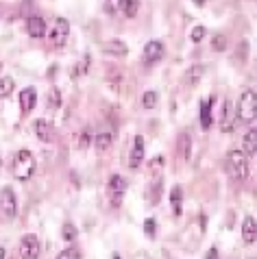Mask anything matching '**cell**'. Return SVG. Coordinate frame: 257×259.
Here are the masks:
<instances>
[{"instance_id":"obj_1","label":"cell","mask_w":257,"mask_h":259,"mask_svg":"<svg viewBox=\"0 0 257 259\" xmlns=\"http://www.w3.org/2000/svg\"><path fill=\"white\" fill-rule=\"evenodd\" d=\"M35 168H37V161H35V155L31 150H18L13 155V161H11V172L18 181H28L33 175H35Z\"/></svg>"},{"instance_id":"obj_2","label":"cell","mask_w":257,"mask_h":259,"mask_svg":"<svg viewBox=\"0 0 257 259\" xmlns=\"http://www.w3.org/2000/svg\"><path fill=\"white\" fill-rule=\"evenodd\" d=\"M225 168H227V175H229L233 181H246L248 179V157L242 153V150H229L227 153V163H225Z\"/></svg>"},{"instance_id":"obj_3","label":"cell","mask_w":257,"mask_h":259,"mask_svg":"<svg viewBox=\"0 0 257 259\" xmlns=\"http://www.w3.org/2000/svg\"><path fill=\"white\" fill-rule=\"evenodd\" d=\"M255 111H257V94H255V90L242 92L240 103H238V107H235V116H238V120L244 122V124H253L255 122Z\"/></svg>"},{"instance_id":"obj_4","label":"cell","mask_w":257,"mask_h":259,"mask_svg":"<svg viewBox=\"0 0 257 259\" xmlns=\"http://www.w3.org/2000/svg\"><path fill=\"white\" fill-rule=\"evenodd\" d=\"M126 179L120 177V175H111L109 177V183H107V198H109V205L113 209H118L124 200V194H126Z\"/></svg>"},{"instance_id":"obj_5","label":"cell","mask_w":257,"mask_h":259,"mask_svg":"<svg viewBox=\"0 0 257 259\" xmlns=\"http://www.w3.org/2000/svg\"><path fill=\"white\" fill-rule=\"evenodd\" d=\"M18 213V198H16V192L9 185H5L0 190V215L5 220H13Z\"/></svg>"},{"instance_id":"obj_6","label":"cell","mask_w":257,"mask_h":259,"mask_svg":"<svg viewBox=\"0 0 257 259\" xmlns=\"http://www.w3.org/2000/svg\"><path fill=\"white\" fill-rule=\"evenodd\" d=\"M48 37H51V44H53L55 48L66 46V41H68V37H70V22H68L66 18H57Z\"/></svg>"},{"instance_id":"obj_7","label":"cell","mask_w":257,"mask_h":259,"mask_svg":"<svg viewBox=\"0 0 257 259\" xmlns=\"http://www.w3.org/2000/svg\"><path fill=\"white\" fill-rule=\"evenodd\" d=\"M39 237L35 233H26L20 240V257L22 259H39Z\"/></svg>"},{"instance_id":"obj_8","label":"cell","mask_w":257,"mask_h":259,"mask_svg":"<svg viewBox=\"0 0 257 259\" xmlns=\"http://www.w3.org/2000/svg\"><path fill=\"white\" fill-rule=\"evenodd\" d=\"M33 133L39 138V142H44V144H53L55 138H57V128L53 122H48V120H35L33 122Z\"/></svg>"},{"instance_id":"obj_9","label":"cell","mask_w":257,"mask_h":259,"mask_svg":"<svg viewBox=\"0 0 257 259\" xmlns=\"http://www.w3.org/2000/svg\"><path fill=\"white\" fill-rule=\"evenodd\" d=\"M144 155H146V142L142 135H135L133 140V148H131V155H128V168H140L144 163Z\"/></svg>"},{"instance_id":"obj_10","label":"cell","mask_w":257,"mask_h":259,"mask_svg":"<svg viewBox=\"0 0 257 259\" xmlns=\"http://www.w3.org/2000/svg\"><path fill=\"white\" fill-rule=\"evenodd\" d=\"M233 122H235V105L231 103V98H225L223 111H220V131L231 133L233 131Z\"/></svg>"},{"instance_id":"obj_11","label":"cell","mask_w":257,"mask_h":259,"mask_svg":"<svg viewBox=\"0 0 257 259\" xmlns=\"http://www.w3.org/2000/svg\"><path fill=\"white\" fill-rule=\"evenodd\" d=\"M163 53H166V48H163L161 41H148V44L144 46V63H148V66H153V63L161 61L163 59Z\"/></svg>"},{"instance_id":"obj_12","label":"cell","mask_w":257,"mask_h":259,"mask_svg":"<svg viewBox=\"0 0 257 259\" xmlns=\"http://www.w3.org/2000/svg\"><path fill=\"white\" fill-rule=\"evenodd\" d=\"M48 31V26H46V20L44 18H39V16H31L26 20V33H28V37H33V39H41L46 35Z\"/></svg>"},{"instance_id":"obj_13","label":"cell","mask_w":257,"mask_h":259,"mask_svg":"<svg viewBox=\"0 0 257 259\" xmlns=\"http://www.w3.org/2000/svg\"><path fill=\"white\" fill-rule=\"evenodd\" d=\"M35 105H37V90L35 88H26L20 92V109H22V116H28Z\"/></svg>"},{"instance_id":"obj_14","label":"cell","mask_w":257,"mask_h":259,"mask_svg":"<svg viewBox=\"0 0 257 259\" xmlns=\"http://www.w3.org/2000/svg\"><path fill=\"white\" fill-rule=\"evenodd\" d=\"M242 240L248 246H253L257 242V222H255V215H246L244 220H242Z\"/></svg>"},{"instance_id":"obj_15","label":"cell","mask_w":257,"mask_h":259,"mask_svg":"<svg viewBox=\"0 0 257 259\" xmlns=\"http://www.w3.org/2000/svg\"><path fill=\"white\" fill-rule=\"evenodd\" d=\"M213 103H216V98H213V96L201 100V128H203V131H209L211 124H213V118H211Z\"/></svg>"},{"instance_id":"obj_16","label":"cell","mask_w":257,"mask_h":259,"mask_svg":"<svg viewBox=\"0 0 257 259\" xmlns=\"http://www.w3.org/2000/svg\"><path fill=\"white\" fill-rule=\"evenodd\" d=\"M101 50L105 55H111V57H124L128 53V46L120 39H109V41H103Z\"/></svg>"},{"instance_id":"obj_17","label":"cell","mask_w":257,"mask_h":259,"mask_svg":"<svg viewBox=\"0 0 257 259\" xmlns=\"http://www.w3.org/2000/svg\"><path fill=\"white\" fill-rule=\"evenodd\" d=\"M242 144H244V150H242V153L246 157H255V153H257V128L255 126L248 128V133L244 135Z\"/></svg>"},{"instance_id":"obj_18","label":"cell","mask_w":257,"mask_h":259,"mask_svg":"<svg viewBox=\"0 0 257 259\" xmlns=\"http://www.w3.org/2000/svg\"><path fill=\"white\" fill-rule=\"evenodd\" d=\"M170 203H173V213L181 215V211H183V190H181V185H175V188L170 190Z\"/></svg>"},{"instance_id":"obj_19","label":"cell","mask_w":257,"mask_h":259,"mask_svg":"<svg viewBox=\"0 0 257 259\" xmlns=\"http://www.w3.org/2000/svg\"><path fill=\"white\" fill-rule=\"evenodd\" d=\"M111 133H107V131H103V133H98L96 138H94V146H96V150L98 153H105V150H109V146H111Z\"/></svg>"},{"instance_id":"obj_20","label":"cell","mask_w":257,"mask_h":259,"mask_svg":"<svg viewBox=\"0 0 257 259\" xmlns=\"http://www.w3.org/2000/svg\"><path fill=\"white\" fill-rule=\"evenodd\" d=\"M118 9H122V13L126 18H135L138 16V9H140V3L138 0H120Z\"/></svg>"},{"instance_id":"obj_21","label":"cell","mask_w":257,"mask_h":259,"mask_svg":"<svg viewBox=\"0 0 257 259\" xmlns=\"http://www.w3.org/2000/svg\"><path fill=\"white\" fill-rule=\"evenodd\" d=\"M13 88H16V83H13L11 76H0V100L9 96L13 92Z\"/></svg>"},{"instance_id":"obj_22","label":"cell","mask_w":257,"mask_h":259,"mask_svg":"<svg viewBox=\"0 0 257 259\" xmlns=\"http://www.w3.org/2000/svg\"><path fill=\"white\" fill-rule=\"evenodd\" d=\"M201 76H203V66H194V68H190L188 70V76H185V83L190 85V88H194V85L201 81Z\"/></svg>"},{"instance_id":"obj_23","label":"cell","mask_w":257,"mask_h":259,"mask_svg":"<svg viewBox=\"0 0 257 259\" xmlns=\"http://www.w3.org/2000/svg\"><path fill=\"white\" fill-rule=\"evenodd\" d=\"M157 100H159V94L157 92H144V96H142V107L144 109H155L157 107Z\"/></svg>"},{"instance_id":"obj_24","label":"cell","mask_w":257,"mask_h":259,"mask_svg":"<svg viewBox=\"0 0 257 259\" xmlns=\"http://www.w3.org/2000/svg\"><path fill=\"white\" fill-rule=\"evenodd\" d=\"M59 105H61V92H59V90H51L46 107H48L51 111H55V109H59Z\"/></svg>"},{"instance_id":"obj_25","label":"cell","mask_w":257,"mask_h":259,"mask_svg":"<svg viewBox=\"0 0 257 259\" xmlns=\"http://www.w3.org/2000/svg\"><path fill=\"white\" fill-rule=\"evenodd\" d=\"M57 259H81V250H78L76 246H68L57 255Z\"/></svg>"},{"instance_id":"obj_26","label":"cell","mask_w":257,"mask_h":259,"mask_svg":"<svg viewBox=\"0 0 257 259\" xmlns=\"http://www.w3.org/2000/svg\"><path fill=\"white\" fill-rule=\"evenodd\" d=\"M88 68H90V55H85L81 59V63H78L76 68H72V78L74 76H83L85 72H88Z\"/></svg>"},{"instance_id":"obj_27","label":"cell","mask_w":257,"mask_h":259,"mask_svg":"<svg viewBox=\"0 0 257 259\" xmlns=\"http://www.w3.org/2000/svg\"><path fill=\"white\" fill-rule=\"evenodd\" d=\"M205 35H207L205 26H194L192 28V33H190V39L194 41V44H201V41L205 39Z\"/></svg>"},{"instance_id":"obj_28","label":"cell","mask_w":257,"mask_h":259,"mask_svg":"<svg viewBox=\"0 0 257 259\" xmlns=\"http://www.w3.org/2000/svg\"><path fill=\"white\" fill-rule=\"evenodd\" d=\"M61 235H63V240H66V242H74L76 240V229L70 225V222H66L63 229H61Z\"/></svg>"},{"instance_id":"obj_29","label":"cell","mask_w":257,"mask_h":259,"mask_svg":"<svg viewBox=\"0 0 257 259\" xmlns=\"http://www.w3.org/2000/svg\"><path fill=\"white\" fill-rule=\"evenodd\" d=\"M211 48L213 50H218V53H223V50L227 48V39H225V35H216L211 41Z\"/></svg>"},{"instance_id":"obj_30","label":"cell","mask_w":257,"mask_h":259,"mask_svg":"<svg viewBox=\"0 0 257 259\" xmlns=\"http://www.w3.org/2000/svg\"><path fill=\"white\" fill-rule=\"evenodd\" d=\"M155 227H157L155 218H148V220L144 222V231H146V235H148V237H155Z\"/></svg>"},{"instance_id":"obj_31","label":"cell","mask_w":257,"mask_h":259,"mask_svg":"<svg viewBox=\"0 0 257 259\" xmlns=\"http://www.w3.org/2000/svg\"><path fill=\"white\" fill-rule=\"evenodd\" d=\"M118 7H120V0H107V3H105V11L107 13H116Z\"/></svg>"},{"instance_id":"obj_32","label":"cell","mask_w":257,"mask_h":259,"mask_svg":"<svg viewBox=\"0 0 257 259\" xmlns=\"http://www.w3.org/2000/svg\"><path fill=\"white\" fill-rule=\"evenodd\" d=\"M90 146V131H83L81 142H78V148H88Z\"/></svg>"},{"instance_id":"obj_33","label":"cell","mask_w":257,"mask_h":259,"mask_svg":"<svg viewBox=\"0 0 257 259\" xmlns=\"http://www.w3.org/2000/svg\"><path fill=\"white\" fill-rule=\"evenodd\" d=\"M205 259H218V248L213 246V248L207 250V253H205Z\"/></svg>"},{"instance_id":"obj_34","label":"cell","mask_w":257,"mask_h":259,"mask_svg":"<svg viewBox=\"0 0 257 259\" xmlns=\"http://www.w3.org/2000/svg\"><path fill=\"white\" fill-rule=\"evenodd\" d=\"M151 165H153V168H159V165H163V157H155V161Z\"/></svg>"},{"instance_id":"obj_35","label":"cell","mask_w":257,"mask_h":259,"mask_svg":"<svg viewBox=\"0 0 257 259\" xmlns=\"http://www.w3.org/2000/svg\"><path fill=\"white\" fill-rule=\"evenodd\" d=\"M192 3H194L196 7H205V3H207V0H192Z\"/></svg>"},{"instance_id":"obj_36","label":"cell","mask_w":257,"mask_h":259,"mask_svg":"<svg viewBox=\"0 0 257 259\" xmlns=\"http://www.w3.org/2000/svg\"><path fill=\"white\" fill-rule=\"evenodd\" d=\"M5 257H7V250H5L3 246H0V259H5Z\"/></svg>"},{"instance_id":"obj_37","label":"cell","mask_w":257,"mask_h":259,"mask_svg":"<svg viewBox=\"0 0 257 259\" xmlns=\"http://www.w3.org/2000/svg\"><path fill=\"white\" fill-rule=\"evenodd\" d=\"M113 259H120V255H113Z\"/></svg>"}]
</instances>
